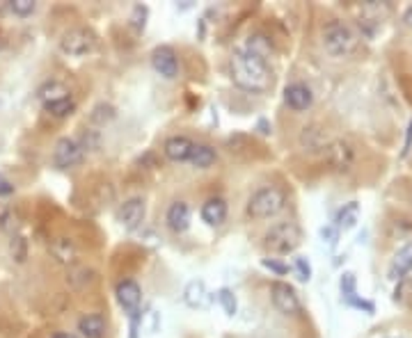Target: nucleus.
I'll return each instance as SVG.
<instances>
[{
    "label": "nucleus",
    "instance_id": "15",
    "mask_svg": "<svg viewBox=\"0 0 412 338\" xmlns=\"http://www.w3.org/2000/svg\"><path fill=\"white\" fill-rule=\"evenodd\" d=\"M284 103L296 112H305L314 103V94H311V89L307 85L293 83L284 89Z\"/></svg>",
    "mask_w": 412,
    "mask_h": 338
},
{
    "label": "nucleus",
    "instance_id": "23",
    "mask_svg": "<svg viewBox=\"0 0 412 338\" xmlns=\"http://www.w3.org/2000/svg\"><path fill=\"white\" fill-rule=\"evenodd\" d=\"M69 96V89H66L60 81H46L39 89H37V98L41 101L44 106L53 103V101H60Z\"/></svg>",
    "mask_w": 412,
    "mask_h": 338
},
{
    "label": "nucleus",
    "instance_id": "38",
    "mask_svg": "<svg viewBox=\"0 0 412 338\" xmlns=\"http://www.w3.org/2000/svg\"><path fill=\"white\" fill-rule=\"evenodd\" d=\"M410 149H412V119L408 123V135H406V144H403V151H401V155L406 158L410 153Z\"/></svg>",
    "mask_w": 412,
    "mask_h": 338
},
{
    "label": "nucleus",
    "instance_id": "40",
    "mask_svg": "<svg viewBox=\"0 0 412 338\" xmlns=\"http://www.w3.org/2000/svg\"><path fill=\"white\" fill-rule=\"evenodd\" d=\"M51 338H78L76 334H71V332H55Z\"/></svg>",
    "mask_w": 412,
    "mask_h": 338
},
{
    "label": "nucleus",
    "instance_id": "20",
    "mask_svg": "<svg viewBox=\"0 0 412 338\" xmlns=\"http://www.w3.org/2000/svg\"><path fill=\"white\" fill-rule=\"evenodd\" d=\"M184 302L188 304L191 309H204L208 304V288L202 279H193L188 281L186 288H184Z\"/></svg>",
    "mask_w": 412,
    "mask_h": 338
},
{
    "label": "nucleus",
    "instance_id": "33",
    "mask_svg": "<svg viewBox=\"0 0 412 338\" xmlns=\"http://www.w3.org/2000/svg\"><path fill=\"white\" fill-rule=\"evenodd\" d=\"M341 299H343V304H348V307H353V309H360V311H366V313H373V311H376L373 302L360 297L358 292H355V295H348V297H341Z\"/></svg>",
    "mask_w": 412,
    "mask_h": 338
},
{
    "label": "nucleus",
    "instance_id": "32",
    "mask_svg": "<svg viewBox=\"0 0 412 338\" xmlns=\"http://www.w3.org/2000/svg\"><path fill=\"white\" fill-rule=\"evenodd\" d=\"M147 16H149V9L144 5H136V7H133V12H131V19H129L131 28L136 32H142L144 28H147Z\"/></svg>",
    "mask_w": 412,
    "mask_h": 338
},
{
    "label": "nucleus",
    "instance_id": "29",
    "mask_svg": "<svg viewBox=\"0 0 412 338\" xmlns=\"http://www.w3.org/2000/svg\"><path fill=\"white\" fill-rule=\"evenodd\" d=\"M216 299H218V304L222 307V311H225L227 318H233V315H236L238 302H236V295H233L231 288H220V290L216 292Z\"/></svg>",
    "mask_w": 412,
    "mask_h": 338
},
{
    "label": "nucleus",
    "instance_id": "8",
    "mask_svg": "<svg viewBox=\"0 0 412 338\" xmlns=\"http://www.w3.org/2000/svg\"><path fill=\"white\" fill-rule=\"evenodd\" d=\"M83 146L74 138H60L53 146V165L58 169H71L83 160Z\"/></svg>",
    "mask_w": 412,
    "mask_h": 338
},
{
    "label": "nucleus",
    "instance_id": "13",
    "mask_svg": "<svg viewBox=\"0 0 412 338\" xmlns=\"http://www.w3.org/2000/svg\"><path fill=\"white\" fill-rule=\"evenodd\" d=\"M412 272V240L406 242L401 250L392 256L387 267V279L389 281H403Z\"/></svg>",
    "mask_w": 412,
    "mask_h": 338
},
{
    "label": "nucleus",
    "instance_id": "10",
    "mask_svg": "<svg viewBox=\"0 0 412 338\" xmlns=\"http://www.w3.org/2000/svg\"><path fill=\"white\" fill-rule=\"evenodd\" d=\"M144 215H147V204H144L142 197L126 199L117 210V220L121 222V227L129 229V231L138 229L140 224L144 222Z\"/></svg>",
    "mask_w": 412,
    "mask_h": 338
},
{
    "label": "nucleus",
    "instance_id": "26",
    "mask_svg": "<svg viewBox=\"0 0 412 338\" xmlns=\"http://www.w3.org/2000/svg\"><path fill=\"white\" fill-rule=\"evenodd\" d=\"M44 110H46L49 115L55 117V119H64V117H69L76 112V101L71 96H66V98H60V101H53V103H46V106H44Z\"/></svg>",
    "mask_w": 412,
    "mask_h": 338
},
{
    "label": "nucleus",
    "instance_id": "25",
    "mask_svg": "<svg viewBox=\"0 0 412 338\" xmlns=\"http://www.w3.org/2000/svg\"><path fill=\"white\" fill-rule=\"evenodd\" d=\"M37 9V3L35 0H7V3L0 5V12H9L19 19H26V16H32Z\"/></svg>",
    "mask_w": 412,
    "mask_h": 338
},
{
    "label": "nucleus",
    "instance_id": "34",
    "mask_svg": "<svg viewBox=\"0 0 412 338\" xmlns=\"http://www.w3.org/2000/svg\"><path fill=\"white\" fill-rule=\"evenodd\" d=\"M293 270H296V275H298L300 281H303V284H307V281L311 279V265H309V261L305 256H296L293 258Z\"/></svg>",
    "mask_w": 412,
    "mask_h": 338
},
{
    "label": "nucleus",
    "instance_id": "12",
    "mask_svg": "<svg viewBox=\"0 0 412 338\" xmlns=\"http://www.w3.org/2000/svg\"><path fill=\"white\" fill-rule=\"evenodd\" d=\"M49 254L53 256L55 263L66 265V267L76 265V261H78V247L71 238H66V235H58V238L51 240Z\"/></svg>",
    "mask_w": 412,
    "mask_h": 338
},
{
    "label": "nucleus",
    "instance_id": "11",
    "mask_svg": "<svg viewBox=\"0 0 412 338\" xmlns=\"http://www.w3.org/2000/svg\"><path fill=\"white\" fill-rule=\"evenodd\" d=\"M151 66L154 71L168 78V81H172V78L179 76V60H176V53L170 48V46H159L154 48L151 53Z\"/></svg>",
    "mask_w": 412,
    "mask_h": 338
},
{
    "label": "nucleus",
    "instance_id": "5",
    "mask_svg": "<svg viewBox=\"0 0 412 338\" xmlns=\"http://www.w3.org/2000/svg\"><path fill=\"white\" fill-rule=\"evenodd\" d=\"M115 295H117L119 307L124 309V313L129 315L131 332H133V338H136L138 318H140V307H142V288L138 286V281L124 279V281H119V284H117Z\"/></svg>",
    "mask_w": 412,
    "mask_h": 338
},
{
    "label": "nucleus",
    "instance_id": "35",
    "mask_svg": "<svg viewBox=\"0 0 412 338\" xmlns=\"http://www.w3.org/2000/svg\"><path fill=\"white\" fill-rule=\"evenodd\" d=\"M261 265H263L266 270H271V272L280 275V277H284V275L288 272V265H284V263H280V261H275V258H263Z\"/></svg>",
    "mask_w": 412,
    "mask_h": 338
},
{
    "label": "nucleus",
    "instance_id": "4",
    "mask_svg": "<svg viewBox=\"0 0 412 338\" xmlns=\"http://www.w3.org/2000/svg\"><path fill=\"white\" fill-rule=\"evenodd\" d=\"M300 240H303V233H300L296 222H277L266 233L263 247L275 256H286L298 250Z\"/></svg>",
    "mask_w": 412,
    "mask_h": 338
},
{
    "label": "nucleus",
    "instance_id": "16",
    "mask_svg": "<svg viewBox=\"0 0 412 338\" xmlns=\"http://www.w3.org/2000/svg\"><path fill=\"white\" fill-rule=\"evenodd\" d=\"M191 220H193V212L191 206L186 201H174V204L168 208V215H165V222L174 233H184L191 227Z\"/></svg>",
    "mask_w": 412,
    "mask_h": 338
},
{
    "label": "nucleus",
    "instance_id": "22",
    "mask_svg": "<svg viewBox=\"0 0 412 338\" xmlns=\"http://www.w3.org/2000/svg\"><path fill=\"white\" fill-rule=\"evenodd\" d=\"M360 220V204L358 201H348V204H343L337 215H335V229L337 231H348L353 229L355 224Z\"/></svg>",
    "mask_w": 412,
    "mask_h": 338
},
{
    "label": "nucleus",
    "instance_id": "1",
    "mask_svg": "<svg viewBox=\"0 0 412 338\" xmlns=\"http://www.w3.org/2000/svg\"><path fill=\"white\" fill-rule=\"evenodd\" d=\"M229 76L236 87L245 89L250 94H263L273 87L271 66L252 58L243 48H236L229 58Z\"/></svg>",
    "mask_w": 412,
    "mask_h": 338
},
{
    "label": "nucleus",
    "instance_id": "36",
    "mask_svg": "<svg viewBox=\"0 0 412 338\" xmlns=\"http://www.w3.org/2000/svg\"><path fill=\"white\" fill-rule=\"evenodd\" d=\"M321 238H323V242H328V245H337L339 231L335 229V224H330V227H323L321 229Z\"/></svg>",
    "mask_w": 412,
    "mask_h": 338
},
{
    "label": "nucleus",
    "instance_id": "19",
    "mask_svg": "<svg viewBox=\"0 0 412 338\" xmlns=\"http://www.w3.org/2000/svg\"><path fill=\"white\" fill-rule=\"evenodd\" d=\"M106 318L101 313H85L78 320V332L83 338H104L106 336Z\"/></svg>",
    "mask_w": 412,
    "mask_h": 338
},
{
    "label": "nucleus",
    "instance_id": "31",
    "mask_svg": "<svg viewBox=\"0 0 412 338\" xmlns=\"http://www.w3.org/2000/svg\"><path fill=\"white\" fill-rule=\"evenodd\" d=\"M115 108L110 106V103H96L90 112V121L92 123H99V126H106L108 121H113L115 119Z\"/></svg>",
    "mask_w": 412,
    "mask_h": 338
},
{
    "label": "nucleus",
    "instance_id": "21",
    "mask_svg": "<svg viewBox=\"0 0 412 338\" xmlns=\"http://www.w3.org/2000/svg\"><path fill=\"white\" fill-rule=\"evenodd\" d=\"M300 144H303V149L309 151V153H316V151H326L328 146V138L326 133H323V128L318 126H305L303 133H300Z\"/></svg>",
    "mask_w": 412,
    "mask_h": 338
},
{
    "label": "nucleus",
    "instance_id": "39",
    "mask_svg": "<svg viewBox=\"0 0 412 338\" xmlns=\"http://www.w3.org/2000/svg\"><path fill=\"white\" fill-rule=\"evenodd\" d=\"M403 24L412 28V5H410V7L406 9V12H403Z\"/></svg>",
    "mask_w": 412,
    "mask_h": 338
},
{
    "label": "nucleus",
    "instance_id": "18",
    "mask_svg": "<svg viewBox=\"0 0 412 338\" xmlns=\"http://www.w3.org/2000/svg\"><path fill=\"white\" fill-rule=\"evenodd\" d=\"M202 220L208 224V227H220L222 222L227 220V201L222 197H211L202 204V210H199Z\"/></svg>",
    "mask_w": 412,
    "mask_h": 338
},
{
    "label": "nucleus",
    "instance_id": "24",
    "mask_svg": "<svg viewBox=\"0 0 412 338\" xmlns=\"http://www.w3.org/2000/svg\"><path fill=\"white\" fill-rule=\"evenodd\" d=\"M216 160H218V153H216L213 146L195 144V149L191 153V160H188V163H191L193 167H197V169H208L211 165H216Z\"/></svg>",
    "mask_w": 412,
    "mask_h": 338
},
{
    "label": "nucleus",
    "instance_id": "14",
    "mask_svg": "<svg viewBox=\"0 0 412 338\" xmlns=\"http://www.w3.org/2000/svg\"><path fill=\"white\" fill-rule=\"evenodd\" d=\"M193 149H195V142L191 138H186V135H172V138H168L163 144V151L172 163H188Z\"/></svg>",
    "mask_w": 412,
    "mask_h": 338
},
{
    "label": "nucleus",
    "instance_id": "9",
    "mask_svg": "<svg viewBox=\"0 0 412 338\" xmlns=\"http://www.w3.org/2000/svg\"><path fill=\"white\" fill-rule=\"evenodd\" d=\"M326 158L335 172H348L355 160V151L346 140H332L326 146Z\"/></svg>",
    "mask_w": 412,
    "mask_h": 338
},
{
    "label": "nucleus",
    "instance_id": "7",
    "mask_svg": "<svg viewBox=\"0 0 412 338\" xmlns=\"http://www.w3.org/2000/svg\"><path fill=\"white\" fill-rule=\"evenodd\" d=\"M271 302L282 315H291L293 318V315L303 313V302H300L296 288L288 286L286 281H273L271 284Z\"/></svg>",
    "mask_w": 412,
    "mask_h": 338
},
{
    "label": "nucleus",
    "instance_id": "41",
    "mask_svg": "<svg viewBox=\"0 0 412 338\" xmlns=\"http://www.w3.org/2000/svg\"><path fill=\"white\" fill-rule=\"evenodd\" d=\"M387 338H403V336H387Z\"/></svg>",
    "mask_w": 412,
    "mask_h": 338
},
{
    "label": "nucleus",
    "instance_id": "17",
    "mask_svg": "<svg viewBox=\"0 0 412 338\" xmlns=\"http://www.w3.org/2000/svg\"><path fill=\"white\" fill-rule=\"evenodd\" d=\"M243 51L248 55H252V58H257V60L268 64V60L273 58V41L266 37L263 32H254V35H250L248 39H245Z\"/></svg>",
    "mask_w": 412,
    "mask_h": 338
},
{
    "label": "nucleus",
    "instance_id": "30",
    "mask_svg": "<svg viewBox=\"0 0 412 338\" xmlns=\"http://www.w3.org/2000/svg\"><path fill=\"white\" fill-rule=\"evenodd\" d=\"M19 212L12 206H0V231L5 233H19Z\"/></svg>",
    "mask_w": 412,
    "mask_h": 338
},
{
    "label": "nucleus",
    "instance_id": "27",
    "mask_svg": "<svg viewBox=\"0 0 412 338\" xmlns=\"http://www.w3.org/2000/svg\"><path fill=\"white\" fill-rule=\"evenodd\" d=\"M66 281L74 286V288H85L87 284L94 281V272L90 267H83V265H71L69 272H66Z\"/></svg>",
    "mask_w": 412,
    "mask_h": 338
},
{
    "label": "nucleus",
    "instance_id": "2",
    "mask_svg": "<svg viewBox=\"0 0 412 338\" xmlns=\"http://www.w3.org/2000/svg\"><path fill=\"white\" fill-rule=\"evenodd\" d=\"M321 41H323V48H326L328 55L341 60V58H348V55L355 53L360 39L353 32V28L343 24V21H330L321 32Z\"/></svg>",
    "mask_w": 412,
    "mask_h": 338
},
{
    "label": "nucleus",
    "instance_id": "3",
    "mask_svg": "<svg viewBox=\"0 0 412 338\" xmlns=\"http://www.w3.org/2000/svg\"><path fill=\"white\" fill-rule=\"evenodd\" d=\"M286 206V193L277 185H263L248 201V215L252 220H271Z\"/></svg>",
    "mask_w": 412,
    "mask_h": 338
},
{
    "label": "nucleus",
    "instance_id": "6",
    "mask_svg": "<svg viewBox=\"0 0 412 338\" xmlns=\"http://www.w3.org/2000/svg\"><path fill=\"white\" fill-rule=\"evenodd\" d=\"M96 39L87 28H69L60 37V51L69 58H83V55L92 53Z\"/></svg>",
    "mask_w": 412,
    "mask_h": 338
},
{
    "label": "nucleus",
    "instance_id": "28",
    "mask_svg": "<svg viewBox=\"0 0 412 338\" xmlns=\"http://www.w3.org/2000/svg\"><path fill=\"white\" fill-rule=\"evenodd\" d=\"M28 252H30V245L26 240V235L14 233L12 238H9V256H12L16 263H26Z\"/></svg>",
    "mask_w": 412,
    "mask_h": 338
},
{
    "label": "nucleus",
    "instance_id": "37",
    "mask_svg": "<svg viewBox=\"0 0 412 338\" xmlns=\"http://www.w3.org/2000/svg\"><path fill=\"white\" fill-rule=\"evenodd\" d=\"M14 183L12 181H9V178L3 174V172H0V197H9V195H14Z\"/></svg>",
    "mask_w": 412,
    "mask_h": 338
}]
</instances>
